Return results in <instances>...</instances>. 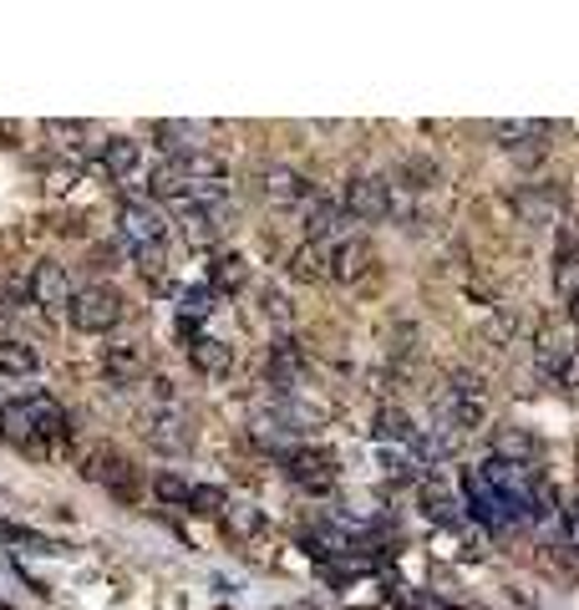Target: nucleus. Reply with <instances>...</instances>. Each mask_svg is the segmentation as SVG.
I'll list each match as a JSON object with an SVG mask.
<instances>
[{"label": "nucleus", "mask_w": 579, "mask_h": 610, "mask_svg": "<svg viewBox=\"0 0 579 610\" xmlns=\"http://www.w3.org/2000/svg\"><path fill=\"white\" fill-rule=\"evenodd\" d=\"M0 433H6V443H21V448H46V443L66 438V412L56 397L31 392V397H15L0 407Z\"/></svg>", "instance_id": "f257e3e1"}, {"label": "nucleus", "mask_w": 579, "mask_h": 610, "mask_svg": "<svg viewBox=\"0 0 579 610\" xmlns=\"http://www.w3.org/2000/svg\"><path fill=\"white\" fill-rule=\"evenodd\" d=\"M66 320L87 336L112 331L122 320V295L112 291V285H81V291H72V301H66Z\"/></svg>", "instance_id": "f03ea898"}, {"label": "nucleus", "mask_w": 579, "mask_h": 610, "mask_svg": "<svg viewBox=\"0 0 579 610\" xmlns=\"http://www.w3.org/2000/svg\"><path fill=\"white\" fill-rule=\"evenodd\" d=\"M118 239L128 244V250H153V244H163V239H168V219H163L159 204L128 199L118 209Z\"/></svg>", "instance_id": "7ed1b4c3"}, {"label": "nucleus", "mask_w": 579, "mask_h": 610, "mask_svg": "<svg viewBox=\"0 0 579 610\" xmlns=\"http://www.w3.org/2000/svg\"><path fill=\"white\" fill-rule=\"evenodd\" d=\"M351 225H356V219L346 214V204L310 194V204H305V244L336 250V244H346V239H351Z\"/></svg>", "instance_id": "20e7f679"}, {"label": "nucleus", "mask_w": 579, "mask_h": 610, "mask_svg": "<svg viewBox=\"0 0 579 610\" xmlns=\"http://www.w3.org/2000/svg\"><path fill=\"white\" fill-rule=\"evenodd\" d=\"M346 214H351L356 225H382L386 214H392V184L376 178V173H361L346 184Z\"/></svg>", "instance_id": "39448f33"}, {"label": "nucleus", "mask_w": 579, "mask_h": 610, "mask_svg": "<svg viewBox=\"0 0 579 610\" xmlns=\"http://www.w3.org/2000/svg\"><path fill=\"white\" fill-rule=\"evenodd\" d=\"M148 443L159 453H188V443H194V427H188V412L178 407L173 397H163L159 402V412H148V433H143Z\"/></svg>", "instance_id": "423d86ee"}, {"label": "nucleus", "mask_w": 579, "mask_h": 610, "mask_svg": "<svg viewBox=\"0 0 579 610\" xmlns=\"http://www.w3.org/2000/svg\"><path fill=\"white\" fill-rule=\"evenodd\" d=\"M87 478H97L102 489H112L122 504L138 499V468H132L122 453H112V448H97L92 458H87Z\"/></svg>", "instance_id": "0eeeda50"}, {"label": "nucleus", "mask_w": 579, "mask_h": 610, "mask_svg": "<svg viewBox=\"0 0 579 610\" xmlns=\"http://www.w3.org/2000/svg\"><path fill=\"white\" fill-rule=\"evenodd\" d=\"M462 493H468V514L488 530H509V514H503V499L493 493V483L483 478V468H468L462 473Z\"/></svg>", "instance_id": "6e6552de"}, {"label": "nucleus", "mask_w": 579, "mask_h": 610, "mask_svg": "<svg viewBox=\"0 0 579 610\" xmlns=\"http://www.w3.org/2000/svg\"><path fill=\"white\" fill-rule=\"evenodd\" d=\"M285 473H290V483H301L305 493H330L336 489V468H330L326 453H310V448L285 453Z\"/></svg>", "instance_id": "1a4fd4ad"}, {"label": "nucleus", "mask_w": 579, "mask_h": 610, "mask_svg": "<svg viewBox=\"0 0 579 610\" xmlns=\"http://www.w3.org/2000/svg\"><path fill=\"white\" fill-rule=\"evenodd\" d=\"M575 357H579V346L569 336H539V346H534V367H539L544 382H569Z\"/></svg>", "instance_id": "9d476101"}, {"label": "nucleus", "mask_w": 579, "mask_h": 610, "mask_svg": "<svg viewBox=\"0 0 579 610\" xmlns=\"http://www.w3.org/2000/svg\"><path fill=\"white\" fill-rule=\"evenodd\" d=\"M31 301H36L41 311H56V305L72 301V285H66V265H56V260H41V265L31 270Z\"/></svg>", "instance_id": "9b49d317"}, {"label": "nucleus", "mask_w": 579, "mask_h": 610, "mask_svg": "<svg viewBox=\"0 0 579 610\" xmlns=\"http://www.w3.org/2000/svg\"><path fill=\"white\" fill-rule=\"evenodd\" d=\"M371 260H376V254H371V244L351 235L346 244H336V250H330V280H341V285H356V280L371 270Z\"/></svg>", "instance_id": "f8f14e48"}, {"label": "nucleus", "mask_w": 579, "mask_h": 610, "mask_svg": "<svg viewBox=\"0 0 579 610\" xmlns=\"http://www.w3.org/2000/svg\"><path fill=\"white\" fill-rule=\"evenodd\" d=\"M153 138H159V148L168 153V159H184V153H204L209 128H204V122H159Z\"/></svg>", "instance_id": "ddd939ff"}, {"label": "nucleus", "mask_w": 579, "mask_h": 610, "mask_svg": "<svg viewBox=\"0 0 579 610\" xmlns=\"http://www.w3.org/2000/svg\"><path fill=\"white\" fill-rule=\"evenodd\" d=\"M225 229H229V204L184 214V239H188V244H214V239H225Z\"/></svg>", "instance_id": "4468645a"}, {"label": "nucleus", "mask_w": 579, "mask_h": 610, "mask_svg": "<svg viewBox=\"0 0 579 610\" xmlns=\"http://www.w3.org/2000/svg\"><path fill=\"white\" fill-rule=\"evenodd\" d=\"M188 361H194L204 377H225L229 367H234V351H229V341H219V336H194V341H188Z\"/></svg>", "instance_id": "2eb2a0df"}, {"label": "nucleus", "mask_w": 579, "mask_h": 610, "mask_svg": "<svg viewBox=\"0 0 579 610\" xmlns=\"http://www.w3.org/2000/svg\"><path fill=\"white\" fill-rule=\"evenodd\" d=\"M514 209L524 225H549L554 214H559V188H539V184H528L514 194Z\"/></svg>", "instance_id": "dca6fc26"}, {"label": "nucleus", "mask_w": 579, "mask_h": 610, "mask_svg": "<svg viewBox=\"0 0 579 610\" xmlns=\"http://www.w3.org/2000/svg\"><path fill=\"white\" fill-rule=\"evenodd\" d=\"M102 372H107V382H112V386L138 382V377H143V351H138V346H128V341L107 346V351H102Z\"/></svg>", "instance_id": "f3484780"}, {"label": "nucleus", "mask_w": 579, "mask_h": 610, "mask_svg": "<svg viewBox=\"0 0 579 610\" xmlns=\"http://www.w3.org/2000/svg\"><path fill=\"white\" fill-rule=\"evenodd\" d=\"M264 199L270 204H310V184L295 168H264Z\"/></svg>", "instance_id": "a211bd4d"}, {"label": "nucleus", "mask_w": 579, "mask_h": 610, "mask_svg": "<svg viewBox=\"0 0 579 610\" xmlns=\"http://www.w3.org/2000/svg\"><path fill=\"white\" fill-rule=\"evenodd\" d=\"M143 163V148L132 143V138H107L102 143V173L107 178H132Z\"/></svg>", "instance_id": "6ab92c4d"}, {"label": "nucleus", "mask_w": 579, "mask_h": 610, "mask_svg": "<svg viewBox=\"0 0 579 610\" xmlns=\"http://www.w3.org/2000/svg\"><path fill=\"white\" fill-rule=\"evenodd\" d=\"M539 453V443L528 438L524 427H493V458H503V464H524Z\"/></svg>", "instance_id": "aec40b11"}, {"label": "nucleus", "mask_w": 579, "mask_h": 610, "mask_svg": "<svg viewBox=\"0 0 579 610\" xmlns=\"http://www.w3.org/2000/svg\"><path fill=\"white\" fill-rule=\"evenodd\" d=\"M41 372V357H36V346L26 341H0V377H36Z\"/></svg>", "instance_id": "412c9836"}, {"label": "nucleus", "mask_w": 579, "mask_h": 610, "mask_svg": "<svg viewBox=\"0 0 579 610\" xmlns=\"http://www.w3.org/2000/svg\"><path fill=\"white\" fill-rule=\"evenodd\" d=\"M250 280V265H244V254H214V265H209V291L229 295L239 291Z\"/></svg>", "instance_id": "4be33fe9"}, {"label": "nucleus", "mask_w": 579, "mask_h": 610, "mask_svg": "<svg viewBox=\"0 0 579 610\" xmlns=\"http://www.w3.org/2000/svg\"><path fill=\"white\" fill-rule=\"evenodd\" d=\"M417 433H422V427H412V417L402 407H382V412H376V438H382V443H402V448H412V443H417Z\"/></svg>", "instance_id": "5701e85b"}, {"label": "nucleus", "mask_w": 579, "mask_h": 610, "mask_svg": "<svg viewBox=\"0 0 579 610\" xmlns=\"http://www.w3.org/2000/svg\"><path fill=\"white\" fill-rule=\"evenodd\" d=\"M422 509H427V519H437V524H462L458 499H452L443 483H433V478H422Z\"/></svg>", "instance_id": "b1692460"}, {"label": "nucleus", "mask_w": 579, "mask_h": 610, "mask_svg": "<svg viewBox=\"0 0 579 610\" xmlns=\"http://www.w3.org/2000/svg\"><path fill=\"white\" fill-rule=\"evenodd\" d=\"M290 275L295 280H330V250H320V244H301V250L290 254Z\"/></svg>", "instance_id": "393cba45"}, {"label": "nucleus", "mask_w": 579, "mask_h": 610, "mask_svg": "<svg viewBox=\"0 0 579 610\" xmlns=\"http://www.w3.org/2000/svg\"><path fill=\"white\" fill-rule=\"evenodd\" d=\"M554 285H559V295H579V244L569 235L554 250Z\"/></svg>", "instance_id": "a878e982"}, {"label": "nucleus", "mask_w": 579, "mask_h": 610, "mask_svg": "<svg viewBox=\"0 0 579 610\" xmlns=\"http://www.w3.org/2000/svg\"><path fill=\"white\" fill-rule=\"evenodd\" d=\"M209 311H214V291H209V285H198V291L178 295V326H184V331H194L198 320H209Z\"/></svg>", "instance_id": "bb28decb"}, {"label": "nucleus", "mask_w": 579, "mask_h": 610, "mask_svg": "<svg viewBox=\"0 0 579 610\" xmlns=\"http://www.w3.org/2000/svg\"><path fill=\"white\" fill-rule=\"evenodd\" d=\"M153 493H159L163 504H188V499H194V483L178 473H159L153 478Z\"/></svg>", "instance_id": "cd10ccee"}, {"label": "nucleus", "mask_w": 579, "mask_h": 610, "mask_svg": "<svg viewBox=\"0 0 579 610\" xmlns=\"http://www.w3.org/2000/svg\"><path fill=\"white\" fill-rule=\"evenodd\" d=\"M225 524H229L234 534H260V530H264V514H260L254 504H229V509H225Z\"/></svg>", "instance_id": "c85d7f7f"}, {"label": "nucleus", "mask_w": 579, "mask_h": 610, "mask_svg": "<svg viewBox=\"0 0 579 610\" xmlns=\"http://www.w3.org/2000/svg\"><path fill=\"white\" fill-rule=\"evenodd\" d=\"M188 509H198V514H225L229 499H225V489H214V483H194V499H188Z\"/></svg>", "instance_id": "c756f323"}, {"label": "nucleus", "mask_w": 579, "mask_h": 610, "mask_svg": "<svg viewBox=\"0 0 579 610\" xmlns=\"http://www.w3.org/2000/svg\"><path fill=\"white\" fill-rule=\"evenodd\" d=\"M264 316L275 320L280 331H290V320H295V305H290V295H280V291H264Z\"/></svg>", "instance_id": "7c9ffc66"}, {"label": "nucleus", "mask_w": 579, "mask_h": 610, "mask_svg": "<svg viewBox=\"0 0 579 610\" xmlns=\"http://www.w3.org/2000/svg\"><path fill=\"white\" fill-rule=\"evenodd\" d=\"M402 178H412L407 188H433L437 184V168L427 159H407V163H402Z\"/></svg>", "instance_id": "2f4dec72"}, {"label": "nucleus", "mask_w": 579, "mask_h": 610, "mask_svg": "<svg viewBox=\"0 0 579 610\" xmlns=\"http://www.w3.org/2000/svg\"><path fill=\"white\" fill-rule=\"evenodd\" d=\"M132 260H138V270L159 275V270H163V244H153V250H132Z\"/></svg>", "instance_id": "473e14b6"}, {"label": "nucleus", "mask_w": 579, "mask_h": 610, "mask_svg": "<svg viewBox=\"0 0 579 610\" xmlns=\"http://www.w3.org/2000/svg\"><path fill=\"white\" fill-rule=\"evenodd\" d=\"M565 540H569V544H575V549H579V509H575V514L565 519Z\"/></svg>", "instance_id": "72a5a7b5"}, {"label": "nucleus", "mask_w": 579, "mask_h": 610, "mask_svg": "<svg viewBox=\"0 0 579 610\" xmlns=\"http://www.w3.org/2000/svg\"><path fill=\"white\" fill-rule=\"evenodd\" d=\"M569 320L579 326V295H569Z\"/></svg>", "instance_id": "f704fd0d"}, {"label": "nucleus", "mask_w": 579, "mask_h": 610, "mask_svg": "<svg viewBox=\"0 0 579 610\" xmlns=\"http://www.w3.org/2000/svg\"><path fill=\"white\" fill-rule=\"evenodd\" d=\"M6 320H11V305H6V301H0V326H6Z\"/></svg>", "instance_id": "c9c22d12"}, {"label": "nucleus", "mask_w": 579, "mask_h": 610, "mask_svg": "<svg viewBox=\"0 0 579 610\" xmlns=\"http://www.w3.org/2000/svg\"><path fill=\"white\" fill-rule=\"evenodd\" d=\"M0 610H11V606H0Z\"/></svg>", "instance_id": "e433bc0d"}]
</instances>
